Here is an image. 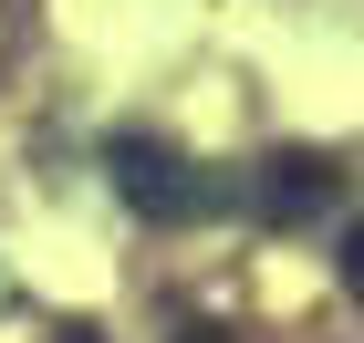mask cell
<instances>
[{"instance_id": "cell-1", "label": "cell", "mask_w": 364, "mask_h": 343, "mask_svg": "<svg viewBox=\"0 0 364 343\" xmlns=\"http://www.w3.org/2000/svg\"><path fill=\"white\" fill-rule=\"evenodd\" d=\"M105 167H114V198L136 208V219H156V229H167V219H198V208L219 198V187H208V177H198L167 136H114Z\"/></svg>"}, {"instance_id": "cell-3", "label": "cell", "mask_w": 364, "mask_h": 343, "mask_svg": "<svg viewBox=\"0 0 364 343\" xmlns=\"http://www.w3.org/2000/svg\"><path fill=\"white\" fill-rule=\"evenodd\" d=\"M343 291H354V302H364V229H354V239H343Z\"/></svg>"}, {"instance_id": "cell-2", "label": "cell", "mask_w": 364, "mask_h": 343, "mask_svg": "<svg viewBox=\"0 0 364 343\" xmlns=\"http://www.w3.org/2000/svg\"><path fill=\"white\" fill-rule=\"evenodd\" d=\"M333 208V167L323 156H260V219H323Z\"/></svg>"}]
</instances>
